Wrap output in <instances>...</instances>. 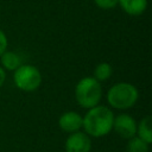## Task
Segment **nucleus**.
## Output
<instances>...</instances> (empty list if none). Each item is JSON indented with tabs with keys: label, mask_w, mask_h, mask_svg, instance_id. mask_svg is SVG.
I'll return each instance as SVG.
<instances>
[{
	"label": "nucleus",
	"mask_w": 152,
	"mask_h": 152,
	"mask_svg": "<svg viewBox=\"0 0 152 152\" xmlns=\"http://www.w3.org/2000/svg\"><path fill=\"white\" fill-rule=\"evenodd\" d=\"M82 118L83 132L90 138H102L113 131L114 113L112 108L107 106L97 104L89 108Z\"/></svg>",
	"instance_id": "obj_1"
},
{
	"label": "nucleus",
	"mask_w": 152,
	"mask_h": 152,
	"mask_svg": "<svg viewBox=\"0 0 152 152\" xmlns=\"http://www.w3.org/2000/svg\"><path fill=\"white\" fill-rule=\"evenodd\" d=\"M106 99L110 108L125 110L132 108L137 103L139 90L129 82H118L107 90Z\"/></svg>",
	"instance_id": "obj_2"
},
{
	"label": "nucleus",
	"mask_w": 152,
	"mask_h": 152,
	"mask_svg": "<svg viewBox=\"0 0 152 152\" xmlns=\"http://www.w3.org/2000/svg\"><path fill=\"white\" fill-rule=\"evenodd\" d=\"M103 89L99 81L93 76H86L81 78L75 86V100L80 107L84 109L93 108L100 104Z\"/></svg>",
	"instance_id": "obj_3"
},
{
	"label": "nucleus",
	"mask_w": 152,
	"mask_h": 152,
	"mask_svg": "<svg viewBox=\"0 0 152 152\" xmlns=\"http://www.w3.org/2000/svg\"><path fill=\"white\" fill-rule=\"evenodd\" d=\"M14 86L26 93L37 90L42 84V74L39 69L32 64H21L13 71Z\"/></svg>",
	"instance_id": "obj_4"
},
{
	"label": "nucleus",
	"mask_w": 152,
	"mask_h": 152,
	"mask_svg": "<svg viewBox=\"0 0 152 152\" xmlns=\"http://www.w3.org/2000/svg\"><path fill=\"white\" fill-rule=\"evenodd\" d=\"M113 131L120 138L128 140L137 135V121L132 115L127 113H120L114 116Z\"/></svg>",
	"instance_id": "obj_5"
},
{
	"label": "nucleus",
	"mask_w": 152,
	"mask_h": 152,
	"mask_svg": "<svg viewBox=\"0 0 152 152\" xmlns=\"http://www.w3.org/2000/svg\"><path fill=\"white\" fill-rule=\"evenodd\" d=\"M65 152H90L91 139L83 131H78L68 135L64 142Z\"/></svg>",
	"instance_id": "obj_6"
},
{
	"label": "nucleus",
	"mask_w": 152,
	"mask_h": 152,
	"mask_svg": "<svg viewBox=\"0 0 152 152\" xmlns=\"http://www.w3.org/2000/svg\"><path fill=\"white\" fill-rule=\"evenodd\" d=\"M82 121H83V118L80 113L75 110H68L61 114L58 119V126L63 132L71 134L81 131Z\"/></svg>",
	"instance_id": "obj_7"
},
{
	"label": "nucleus",
	"mask_w": 152,
	"mask_h": 152,
	"mask_svg": "<svg viewBox=\"0 0 152 152\" xmlns=\"http://www.w3.org/2000/svg\"><path fill=\"white\" fill-rule=\"evenodd\" d=\"M118 5L126 14L131 17H139L146 11L148 1L147 0H119Z\"/></svg>",
	"instance_id": "obj_8"
},
{
	"label": "nucleus",
	"mask_w": 152,
	"mask_h": 152,
	"mask_svg": "<svg viewBox=\"0 0 152 152\" xmlns=\"http://www.w3.org/2000/svg\"><path fill=\"white\" fill-rule=\"evenodd\" d=\"M21 58L19 53L15 51L6 50L1 56H0V66L5 71H14L21 65Z\"/></svg>",
	"instance_id": "obj_9"
},
{
	"label": "nucleus",
	"mask_w": 152,
	"mask_h": 152,
	"mask_svg": "<svg viewBox=\"0 0 152 152\" xmlns=\"http://www.w3.org/2000/svg\"><path fill=\"white\" fill-rule=\"evenodd\" d=\"M137 137L142 139L148 145L152 142V118L151 115H146L139 122H137Z\"/></svg>",
	"instance_id": "obj_10"
},
{
	"label": "nucleus",
	"mask_w": 152,
	"mask_h": 152,
	"mask_svg": "<svg viewBox=\"0 0 152 152\" xmlns=\"http://www.w3.org/2000/svg\"><path fill=\"white\" fill-rule=\"evenodd\" d=\"M112 74H113L112 65L109 63H107V62H101L95 66L94 72H93V77L101 83V82L108 81L110 78Z\"/></svg>",
	"instance_id": "obj_11"
},
{
	"label": "nucleus",
	"mask_w": 152,
	"mask_h": 152,
	"mask_svg": "<svg viewBox=\"0 0 152 152\" xmlns=\"http://www.w3.org/2000/svg\"><path fill=\"white\" fill-rule=\"evenodd\" d=\"M126 150H127V152H148L150 145L135 135V137L128 139Z\"/></svg>",
	"instance_id": "obj_12"
},
{
	"label": "nucleus",
	"mask_w": 152,
	"mask_h": 152,
	"mask_svg": "<svg viewBox=\"0 0 152 152\" xmlns=\"http://www.w3.org/2000/svg\"><path fill=\"white\" fill-rule=\"evenodd\" d=\"M119 0H94L95 5L101 10H112L118 6Z\"/></svg>",
	"instance_id": "obj_13"
},
{
	"label": "nucleus",
	"mask_w": 152,
	"mask_h": 152,
	"mask_svg": "<svg viewBox=\"0 0 152 152\" xmlns=\"http://www.w3.org/2000/svg\"><path fill=\"white\" fill-rule=\"evenodd\" d=\"M8 48V39H7V36L6 33L0 28V56L7 50Z\"/></svg>",
	"instance_id": "obj_14"
},
{
	"label": "nucleus",
	"mask_w": 152,
	"mask_h": 152,
	"mask_svg": "<svg viewBox=\"0 0 152 152\" xmlns=\"http://www.w3.org/2000/svg\"><path fill=\"white\" fill-rule=\"evenodd\" d=\"M5 81H6V71L0 66V88L4 86Z\"/></svg>",
	"instance_id": "obj_15"
}]
</instances>
